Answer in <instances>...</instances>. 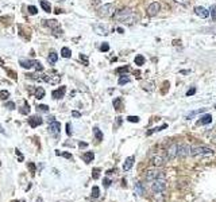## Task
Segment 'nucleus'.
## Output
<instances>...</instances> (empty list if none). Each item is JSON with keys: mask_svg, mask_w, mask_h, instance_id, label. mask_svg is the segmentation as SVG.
<instances>
[{"mask_svg": "<svg viewBox=\"0 0 216 202\" xmlns=\"http://www.w3.org/2000/svg\"><path fill=\"white\" fill-rule=\"evenodd\" d=\"M114 18L116 20H119V22L131 24V23H134V20H135V15L133 13V11H131L130 8H123V9H120V11L115 12Z\"/></svg>", "mask_w": 216, "mask_h": 202, "instance_id": "nucleus-1", "label": "nucleus"}, {"mask_svg": "<svg viewBox=\"0 0 216 202\" xmlns=\"http://www.w3.org/2000/svg\"><path fill=\"white\" fill-rule=\"evenodd\" d=\"M215 152L208 147H204V146H195L191 148V154L192 156L195 158H207V156H212Z\"/></svg>", "mask_w": 216, "mask_h": 202, "instance_id": "nucleus-2", "label": "nucleus"}, {"mask_svg": "<svg viewBox=\"0 0 216 202\" xmlns=\"http://www.w3.org/2000/svg\"><path fill=\"white\" fill-rule=\"evenodd\" d=\"M114 12H115L114 3H107V4L99 7V9H97V15L101 16V18H107V16L114 15Z\"/></svg>", "mask_w": 216, "mask_h": 202, "instance_id": "nucleus-3", "label": "nucleus"}, {"mask_svg": "<svg viewBox=\"0 0 216 202\" xmlns=\"http://www.w3.org/2000/svg\"><path fill=\"white\" fill-rule=\"evenodd\" d=\"M165 189H166V181L165 178H157L151 182V190L154 193H164Z\"/></svg>", "mask_w": 216, "mask_h": 202, "instance_id": "nucleus-4", "label": "nucleus"}, {"mask_svg": "<svg viewBox=\"0 0 216 202\" xmlns=\"http://www.w3.org/2000/svg\"><path fill=\"white\" fill-rule=\"evenodd\" d=\"M45 24L46 26H49L50 28H53L54 30V34H56L57 36H60V35H62V28L60 27V23L57 22V20H45Z\"/></svg>", "mask_w": 216, "mask_h": 202, "instance_id": "nucleus-5", "label": "nucleus"}, {"mask_svg": "<svg viewBox=\"0 0 216 202\" xmlns=\"http://www.w3.org/2000/svg\"><path fill=\"white\" fill-rule=\"evenodd\" d=\"M177 152H178V144L173 143L170 147L166 150V160H172L177 156Z\"/></svg>", "mask_w": 216, "mask_h": 202, "instance_id": "nucleus-6", "label": "nucleus"}, {"mask_svg": "<svg viewBox=\"0 0 216 202\" xmlns=\"http://www.w3.org/2000/svg\"><path fill=\"white\" fill-rule=\"evenodd\" d=\"M160 9H161V4H160V3H157V2L151 3V4L147 7V15L153 18V16L158 15V12H160Z\"/></svg>", "mask_w": 216, "mask_h": 202, "instance_id": "nucleus-7", "label": "nucleus"}, {"mask_svg": "<svg viewBox=\"0 0 216 202\" xmlns=\"http://www.w3.org/2000/svg\"><path fill=\"white\" fill-rule=\"evenodd\" d=\"M157 178H165L164 173H161V171H157V170H150L146 173V179L148 182H153L154 179H157Z\"/></svg>", "mask_w": 216, "mask_h": 202, "instance_id": "nucleus-8", "label": "nucleus"}, {"mask_svg": "<svg viewBox=\"0 0 216 202\" xmlns=\"http://www.w3.org/2000/svg\"><path fill=\"white\" fill-rule=\"evenodd\" d=\"M195 13L197 16H200V18H202V19H207L209 16V9L205 8V7L197 6V7H195Z\"/></svg>", "mask_w": 216, "mask_h": 202, "instance_id": "nucleus-9", "label": "nucleus"}, {"mask_svg": "<svg viewBox=\"0 0 216 202\" xmlns=\"http://www.w3.org/2000/svg\"><path fill=\"white\" fill-rule=\"evenodd\" d=\"M49 132L50 135H53V136H57L60 132H61V124L58 123V121H52L50 123V125H49Z\"/></svg>", "mask_w": 216, "mask_h": 202, "instance_id": "nucleus-10", "label": "nucleus"}, {"mask_svg": "<svg viewBox=\"0 0 216 202\" xmlns=\"http://www.w3.org/2000/svg\"><path fill=\"white\" fill-rule=\"evenodd\" d=\"M45 82L47 84H52V85H56V84H60V81H61V77L60 76H57V74H52V76H43V78H42Z\"/></svg>", "mask_w": 216, "mask_h": 202, "instance_id": "nucleus-11", "label": "nucleus"}, {"mask_svg": "<svg viewBox=\"0 0 216 202\" xmlns=\"http://www.w3.org/2000/svg\"><path fill=\"white\" fill-rule=\"evenodd\" d=\"M189 154H191V147H189V146H187V144H182V146H178V152H177V156H180V158H187Z\"/></svg>", "mask_w": 216, "mask_h": 202, "instance_id": "nucleus-12", "label": "nucleus"}, {"mask_svg": "<svg viewBox=\"0 0 216 202\" xmlns=\"http://www.w3.org/2000/svg\"><path fill=\"white\" fill-rule=\"evenodd\" d=\"M65 93H66V86H60L58 89L53 90V92H52V96H53V99L60 100V99H62V97L65 96Z\"/></svg>", "mask_w": 216, "mask_h": 202, "instance_id": "nucleus-13", "label": "nucleus"}, {"mask_svg": "<svg viewBox=\"0 0 216 202\" xmlns=\"http://www.w3.org/2000/svg\"><path fill=\"white\" fill-rule=\"evenodd\" d=\"M42 123H43V120L40 119L39 116H31V117H29V124H30V125H31L33 128L40 125Z\"/></svg>", "mask_w": 216, "mask_h": 202, "instance_id": "nucleus-14", "label": "nucleus"}, {"mask_svg": "<svg viewBox=\"0 0 216 202\" xmlns=\"http://www.w3.org/2000/svg\"><path fill=\"white\" fill-rule=\"evenodd\" d=\"M93 30H94V32H97L99 35H107L108 34V28L104 24H94Z\"/></svg>", "mask_w": 216, "mask_h": 202, "instance_id": "nucleus-15", "label": "nucleus"}, {"mask_svg": "<svg viewBox=\"0 0 216 202\" xmlns=\"http://www.w3.org/2000/svg\"><path fill=\"white\" fill-rule=\"evenodd\" d=\"M134 160H135V158L134 156H128L126 162H124V164H123V170L124 171H128V170H131L134 166Z\"/></svg>", "mask_w": 216, "mask_h": 202, "instance_id": "nucleus-16", "label": "nucleus"}, {"mask_svg": "<svg viewBox=\"0 0 216 202\" xmlns=\"http://www.w3.org/2000/svg\"><path fill=\"white\" fill-rule=\"evenodd\" d=\"M35 65V61L31 59H20V66L25 67V69H33Z\"/></svg>", "mask_w": 216, "mask_h": 202, "instance_id": "nucleus-17", "label": "nucleus"}, {"mask_svg": "<svg viewBox=\"0 0 216 202\" xmlns=\"http://www.w3.org/2000/svg\"><path fill=\"white\" fill-rule=\"evenodd\" d=\"M165 160H166V158H164L162 155H155L153 158V164L154 166H162L165 163Z\"/></svg>", "mask_w": 216, "mask_h": 202, "instance_id": "nucleus-18", "label": "nucleus"}, {"mask_svg": "<svg viewBox=\"0 0 216 202\" xmlns=\"http://www.w3.org/2000/svg\"><path fill=\"white\" fill-rule=\"evenodd\" d=\"M135 193L138 195H145V186L142 182H137L135 183Z\"/></svg>", "mask_w": 216, "mask_h": 202, "instance_id": "nucleus-19", "label": "nucleus"}, {"mask_svg": "<svg viewBox=\"0 0 216 202\" xmlns=\"http://www.w3.org/2000/svg\"><path fill=\"white\" fill-rule=\"evenodd\" d=\"M34 96H35V99H39V100L43 99V97H45V89L38 86L35 90H34Z\"/></svg>", "mask_w": 216, "mask_h": 202, "instance_id": "nucleus-20", "label": "nucleus"}, {"mask_svg": "<svg viewBox=\"0 0 216 202\" xmlns=\"http://www.w3.org/2000/svg\"><path fill=\"white\" fill-rule=\"evenodd\" d=\"M212 121V116L209 113L204 114V116L200 117V121H199V124H202V125H205V124H209Z\"/></svg>", "mask_w": 216, "mask_h": 202, "instance_id": "nucleus-21", "label": "nucleus"}, {"mask_svg": "<svg viewBox=\"0 0 216 202\" xmlns=\"http://www.w3.org/2000/svg\"><path fill=\"white\" fill-rule=\"evenodd\" d=\"M93 158H94V154L92 152V151H88V152L83 154V159H84L85 163H91V162L93 160Z\"/></svg>", "mask_w": 216, "mask_h": 202, "instance_id": "nucleus-22", "label": "nucleus"}, {"mask_svg": "<svg viewBox=\"0 0 216 202\" xmlns=\"http://www.w3.org/2000/svg\"><path fill=\"white\" fill-rule=\"evenodd\" d=\"M47 61H49V63L50 65H54V63L58 61V54L57 53H54V51H52L49 54V57H47Z\"/></svg>", "mask_w": 216, "mask_h": 202, "instance_id": "nucleus-23", "label": "nucleus"}, {"mask_svg": "<svg viewBox=\"0 0 216 202\" xmlns=\"http://www.w3.org/2000/svg\"><path fill=\"white\" fill-rule=\"evenodd\" d=\"M40 7H42V9L45 12H52V6H50V3L46 2V0H40Z\"/></svg>", "mask_w": 216, "mask_h": 202, "instance_id": "nucleus-24", "label": "nucleus"}, {"mask_svg": "<svg viewBox=\"0 0 216 202\" xmlns=\"http://www.w3.org/2000/svg\"><path fill=\"white\" fill-rule=\"evenodd\" d=\"M61 55H62L64 58H70V57H72V51H70L69 47H62V49H61Z\"/></svg>", "mask_w": 216, "mask_h": 202, "instance_id": "nucleus-25", "label": "nucleus"}, {"mask_svg": "<svg viewBox=\"0 0 216 202\" xmlns=\"http://www.w3.org/2000/svg\"><path fill=\"white\" fill-rule=\"evenodd\" d=\"M130 82V77L126 76V74H123V76L119 77V81H118V84L119 85H126V84Z\"/></svg>", "mask_w": 216, "mask_h": 202, "instance_id": "nucleus-26", "label": "nucleus"}, {"mask_svg": "<svg viewBox=\"0 0 216 202\" xmlns=\"http://www.w3.org/2000/svg\"><path fill=\"white\" fill-rule=\"evenodd\" d=\"M93 135H94V137H96V140H99V141L103 140V133H101V131L97 127L93 128Z\"/></svg>", "mask_w": 216, "mask_h": 202, "instance_id": "nucleus-27", "label": "nucleus"}, {"mask_svg": "<svg viewBox=\"0 0 216 202\" xmlns=\"http://www.w3.org/2000/svg\"><path fill=\"white\" fill-rule=\"evenodd\" d=\"M201 31H204L207 34H215V35H216V24L211 26V27H205V28H202Z\"/></svg>", "mask_w": 216, "mask_h": 202, "instance_id": "nucleus-28", "label": "nucleus"}, {"mask_svg": "<svg viewBox=\"0 0 216 202\" xmlns=\"http://www.w3.org/2000/svg\"><path fill=\"white\" fill-rule=\"evenodd\" d=\"M143 63H145V57L143 55H137V57H135V65L142 66Z\"/></svg>", "mask_w": 216, "mask_h": 202, "instance_id": "nucleus-29", "label": "nucleus"}, {"mask_svg": "<svg viewBox=\"0 0 216 202\" xmlns=\"http://www.w3.org/2000/svg\"><path fill=\"white\" fill-rule=\"evenodd\" d=\"M29 112H30V105H29L27 101H25V105H23L22 109H20V113H22V114H29Z\"/></svg>", "mask_w": 216, "mask_h": 202, "instance_id": "nucleus-30", "label": "nucleus"}, {"mask_svg": "<svg viewBox=\"0 0 216 202\" xmlns=\"http://www.w3.org/2000/svg\"><path fill=\"white\" fill-rule=\"evenodd\" d=\"M120 104H122V99H120V97H116V99L114 100V107H115V109H116V110L120 109Z\"/></svg>", "mask_w": 216, "mask_h": 202, "instance_id": "nucleus-31", "label": "nucleus"}, {"mask_svg": "<svg viewBox=\"0 0 216 202\" xmlns=\"http://www.w3.org/2000/svg\"><path fill=\"white\" fill-rule=\"evenodd\" d=\"M37 109H38V112H49V107L45 105V104H39L37 107Z\"/></svg>", "mask_w": 216, "mask_h": 202, "instance_id": "nucleus-32", "label": "nucleus"}, {"mask_svg": "<svg viewBox=\"0 0 216 202\" xmlns=\"http://www.w3.org/2000/svg\"><path fill=\"white\" fill-rule=\"evenodd\" d=\"M10 97V92L8 90H0V99L2 100H7Z\"/></svg>", "mask_w": 216, "mask_h": 202, "instance_id": "nucleus-33", "label": "nucleus"}, {"mask_svg": "<svg viewBox=\"0 0 216 202\" xmlns=\"http://www.w3.org/2000/svg\"><path fill=\"white\" fill-rule=\"evenodd\" d=\"M100 195V189L97 187V186H94L93 189H92V197L93 198H97Z\"/></svg>", "mask_w": 216, "mask_h": 202, "instance_id": "nucleus-34", "label": "nucleus"}, {"mask_svg": "<svg viewBox=\"0 0 216 202\" xmlns=\"http://www.w3.org/2000/svg\"><path fill=\"white\" fill-rule=\"evenodd\" d=\"M27 11H29L30 15H37V12H38V9H37V7H34V6H29V8H27Z\"/></svg>", "mask_w": 216, "mask_h": 202, "instance_id": "nucleus-35", "label": "nucleus"}, {"mask_svg": "<svg viewBox=\"0 0 216 202\" xmlns=\"http://www.w3.org/2000/svg\"><path fill=\"white\" fill-rule=\"evenodd\" d=\"M34 67L37 69V72H43V66H42V63L38 62V61H35V65H34Z\"/></svg>", "mask_w": 216, "mask_h": 202, "instance_id": "nucleus-36", "label": "nucleus"}, {"mask_svg": "<svg viewBox=\"0 0 216 202\" xmlns=\"http://www.w3.org/2000/svg\"><path fill=\"white\" fill-rule=\"evenodd\" d=\"M127 121H130V123H138V121H139V117L138 116H128Z\"/></svg>", "mask_w": 216, "mask_h": 202, "instance_id": "nucleus-37", "label": "nucleus"}, {"mask_svg": "<svg viewBox=\"0 0 216 202\" xmlns=\"http://www.w3.org/2000/svg\"><path fill=\"white\" fill-rule=\"evenodd\" d=\"M128 69H130V67H128V66L119 67V69H116V73H119V74H122V73H127V72H128Z\"/></svg>", "mask_w": 216, "mask_h": 202, "instance_id": "nucleus-38", "label": "nucleus"}, {"mask_svg": "<svg viewBox=\"0 0 216 202\" xmlns=\"http://www.w3.org/2000/svg\"><path fill=\"white\" fill-rule=\"evenodd\" d=\"M108 50H110V45H108L107 42H104L103 45L100 46V51H108Z\"/></svg>", "mask_w": 216, "mask_h": 202, "instance_id": "nucleus-39", "label": "nucleus"}, {"mask_svg": "<svg viewBox=\"0 0 216 202\" xmlns=\"http://www.w3.org/2000/svg\"><path fill=\"white\" fill-rule=\"evenodd\" d=\"M6 108H8L10 110H12V109H15V104H14L12 101H8V103L6 104Z\"/></svg>", "mask_w": 216, "mask_h": 202, "instance_id": "nucleus-40", "label": "nucleus"}, {"mask_svg": "<svg viewBox=\"0 0 216 202\" xmlns=\"http://www.w3.org/2000/svg\"><path fill=\"white\" fill-rule=\"evenodd\" d=\"M99 171H100V168H94L93 170V174H92L93 179H97V178H99Z\"/></svg>", "mask_w": 216, "mask_h": 202, "instance_id": "nucleus-41", "label": "nucleus"}, {"mask_svg": "<svg viewBox=\"0 0 216 202\" xmlns=\"http://www.w3.org/2000/svg\"><path fill=\"white\" fill-rule=\"evenodd\" d=\"M111 183H112V181H111L110 178H106V179H104V187H110Z\"/></svg>", "mask_w": 216, "mask_h": 202, "instance_id": "nucleus-42", "label": "nucleus"}, {"mask_svg": "<svg viewBox=\"0 0 216 202\" xmlns=\"http://www.w3.org/2000/svg\"><path fill=\"white\" fill-rule=\"evenodd\" d=\"M80 59H81V61H84V65L88 66V58H87V55H84V54H81V55H80Z\"/></svg>", "mask_w": 216, "mask_h": 202, "instance_id": "nucleus-43", "label": "nucleus"}, {"mask_svg": "<svg viewBox=\"0 0 216 202\" xmlns=\"http://www.w3.org/2000/svg\"><path fill=\"white\" fill-rule=\"evenodd\" d=\"M61 155H62V156L64 158H66V159H72V154H69V152H62V154H61Z\"/></svg>", "mask_w": 216, "mask_h": 202, "instance_id": "nucleus-44", "label": "nucleus"}, {"mask_svg": "<svg viewBox=\"0 0 216 202\" xmlns=\"http://www.w3.org/2000/svg\"><path fill=\"white\" fill-rule=\"evenodd\" d=\"M196 93V88H192V89H189L187 92V96H192V94Z\"/></svg>", "mask_w": 216, "mask_h": 202, "instance_id": "nucleus-45", "label": "nucleus"}, {"mask_svg": "<svg viewBox=\"0 0 216 202\" xmlns=\"http://www.w3.org/2000/svg\"><path fill=\"white\" fill-rule=\"evenodd\" d=\"M66 133L69 135V136L72 135V129H70V123H68V124H66Z\"/></svg>", "mask_w": 216, "mask_h": 202, "instance_id": "nucleus-46", "label": "nucleus"}, {"mask_svg": "<svg viewBox=\"0 0 216 202\" xmlns=\"http://www.w3.org/2000/svg\"><path fill=\"white\" fill-rule=\"evenodd\" d=\"M79 147H80V148H87V147H88V143H85V141H80V143H79Z\"/></svg>", "mask_w": 216, "mask_h": 202, "instance_id": "nucleus-47", "label": "nucleus"}, {"mask_svg": "<svg viewBox=\"0 0 216 202\" xmlns=\"http://www.w3.org/2000/svg\"><path fill=\"white\" fill-rule=\"evenodd\" d=\"M16 155L19 156V160H20V162H23V159H25V158H23V155H22V152H20L19 150H16Z\"/></svg>", "mask_w": 216, "mask_h": 202, "instance_id": "nucleus-48", "label": "nucleus"}, {"mask_svg": "<svg viewBox=\"0 0 216 202\" xmlns=\"http://www.w3.org/2000/svg\"><path fill=\"white\" fill-rule=\"evenodd\" d=\"M212 18H214V20H216V7H212Z\"/></svg>", "mask_w": 216, "mask_h": 202, "instance_id": "nucleus-49", "label": "nucleus"}, {"mask_svg": "<svg viewBox=\"0 0 216 202\" xmlns=\"http://www.w3.org/2000/svg\"><path fill=\"white\" fill-rule=\"evenodd\" d=\"M72 116H74V117H80V116H81V113H80V112H77V110H73V112H72Z\"/></svg>", "mask_w": 216, "mask_h": 202, "instance_id": "nucleus-50", "label": "nucleus"}, {"mask_svg": "<svg viewBox=\"0 0 216 202\" xmlns=\"http://www.w3.org/2000/svg\"><path fill=\"white\" fill-rule=\"evenodd\" d=\"M176 3H178V4H185V3L188 2V0H174Z\"/></svg>", "mask_w": 216, "mask_h": 202, "instance_id": "nucleus-51", "label": "nucleus"}, {"mask_svg": "<svg viewBox=\"0 0 216 202\" xmlns=\"http://www.w3.org/2000/svg\"><path fill=\"white\" fill-rule=\"evenodd\" d=\"M29 166H30V168H31V171H33V173H35V166H34V163H30Z\"/></svg>", "mask_w": 216, "mask_h": 202, "instance_id": "nucleus-52", "label": "nucleus"}, {"mask_svg": "<svg viewBox=\"0 0 216 202\" xmlns=\"http://www.w3.org/2000/svg\"><path fill=\"white\" fill-rule=\"evenodd\" d=\"M0 133H3V135H6V131H4V128H3L2 125H0Z\"/></svg>", "mask_w": 216, "mask_h": 202, "instance_id": "nucleus-53", "label": "nucleus"}, {"mask_svg": "<svg viewBox=\"0 0 216 202\" xmlns=\"http://www.w3.org/2000/svg\"><path fill=\"white\" fill-rule=\"evenodd\" d=\"M118 32H120V34H123V28H122V27H118Z\"/></svg>", "mask_w": 216, "mask_h": 202, "instance_id": "nucleus-54", "label": "nucleus"}, {"mask_svg": "<svg viewBox=\"0 0 216 202\" xmlns=\"http://www.w3.org/2000/svg\"><path fill=\"white\" fill-rule=\"evenodd\" d=\"M16 202H25V200H20V201H16Z\"/></svg>", "mask_w": 216, "mask_h": 202, "instance_id": "nucleus-55", "label": "nucleus"}, {"mask_svg": "<svg viewBox=\"0 0 216 202\" xmlns=\"http://www.w3.org/2000/svg\"><path fill=\"white\" fill-rule=\"evenodd\" d=\"M214 143H216V136L214 137Z\"/></svg>", "mask_w": 216, "mask_h": 202, "instance_id": "nucleus-56", "label": "nucleus"}, {"mask_svg": "<svg viewBox=\"0 0 216 202\" xmlns=\"http://www.w3.org/2000/svg\"><path fill=\"white\" fill-rule=\"evenodd\" d=\"M215 109H216V105H215Z\"/></svg>", "mask_w": 216, "mask_h": 202, "instance_id": "nucleus-57", "label": "nucleus"}]
</instances>
